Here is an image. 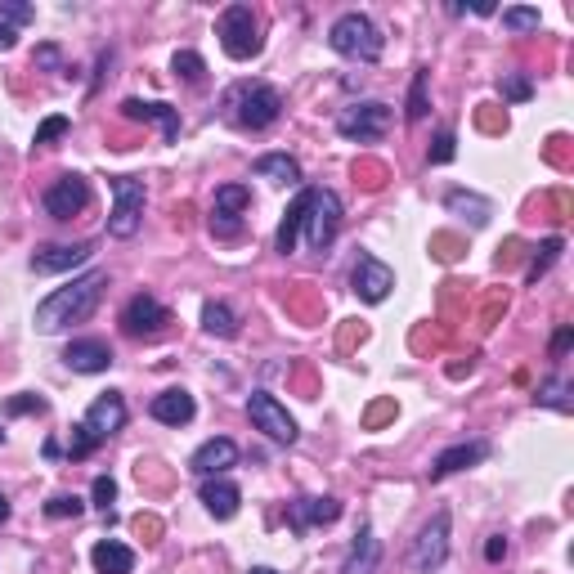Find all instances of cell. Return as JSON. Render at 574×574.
Masks as SVG:
<instances>
[{"mask_svg": "<svg viewBox=\"0 0 574 574\" xmlns=\"http://www.w3.org/2000/svg\"><path fill=\"white\" fill-rule=\"evenodd\" d=\"M104 287H108L104 270H90V274H81V279H72L68 287H54V292L36 305V328L41 332H63L68 323H86L90 314H95Z\"/></svg>", "mask_w": 574, "mask_h": 574, "instance_id": "1", "label": "cell"}, {"mask_svg": "<svg viewBox=\"0 0 574 574\" xmlns=\"http://www.w3.org/2000/svg\"><path fill=\"white\" fill-rule=\"evenodd\" d=\"M225 117L234 126H243V131H265V126L279 122L283 113V95L274 86H265V81H238V86L225 90Z\"/></svg>", "mask_w": 574, "mask_h": 574, "instance_id": "2", "label": "cell"}, {"mask_svg": "<svg viewBox=\"0 0 574 574\" xmlns=\"http://www.w3.org/2000/svg\"><path fill=\"white\" fill-rule=\"evenodd\" d=\"M328 41H332V50H337L341 59H359V63H377L382 59V50H386L382 27H377L368 14H359V9H350V14H341L337 23H332Z\"/></svg>", "mask_w": 574, "mask_h": 574, "instance_id": "3", "label": "cell"}, {"mask_svg": "<svg viewBox=\"0 0 574 574\" xmlns=\"http://www.w3.org/2000/svg\"><path fill=\"white\" fill-rule=\"evenodd\" d=\"M305 193V216H301V234L310 243V252H328L341 234V198L332 189H301Z\"/></svg>", "mask_w": 574, "mask_h": 574, "instance_id": "4", "label": "cell"}, {"mask_svg": "<svg viewBox=\"0 0 574 574\" xmlns=\"http://www.w3.org/2000/svg\"><path fill=\"white\" fill-rule=\"evenodd\" d=\"M216 36H220V50L229 54V59H256L261 54V45H265V36H261V18L252 14L247 5H229L225 14H220V23H216Z\"/></svg>", "mask_w": 574, "mask_h": 574, "instance_id": "5", "label": "cell"}, {"mask_svg": "<svg viewBox=\"0 0 574 574\" xmlns=\"http://www.w3.org/2000/svg\"><path fill=\"white\" fill-rule=\"evenodd\" d=\"M144 180L140 175H117L113 180V216H108V234L113 238H135L140 229V216H144Z\"/></svg>", "mask_w": 574, "mask_h": 574, "instance_id": "6", "label": "cell"}, {"mask_svg": "<svg viewBox=\"0 0 574 574\" xmlns=\"http://www.w3.org/2000/svg\"><path fill=\"white\" fill-rule=\"evenodd\" d=\"M386 126H391V108L377 104V99L341 108V117H337V135H346L355 144H377L386 135Z\"/></svg>", "mask_w": 574, "mask_h": 574, "instance_id": "7", "label": "cell"}, {"mask_svg": "<svg viewBox=\"0 0 574 574\" xmlns=\"http://www.w3.org/2000/svg\"><path fill=\"white\" fill-rule=\"evenodd\" d=\"M444 557H449V512H435L431 521L418 530V539H413L409 566L418 574H431V570L444 566Z\"/></svg>", "mask_w": 574, "mask_h": 574, "instance_id": "8", "label": "cell"}, {"mask_svg": "<svg viewBox=\"0 0 574 574\" xmlns=\"http://www.w3.org/2000/svg\"><path fill=\"white\" fill-rule=\"evenodd\" d=\"M247 418H252V427L256 431H265L270 440H279V444H296V418L283 409L279 400H274L270 391H252V400H247Z\"/></svg>", "mask_w": 574, "mask_h": 574, "instance_id": "9", "label": "cell"}, {"mask_svg": "<svg viewBox=\"0 0 574 574\" xmlns=\"http://www.w3.org/2000/svg\"><path fill=\"white\" fill-rule=\"evenodd\" d=\"M166 323H171V310H166L157 296H148V292L131 296V301L122 305V332H126V337H157Z\"/></svg>", "mask_w": 574, "mask_h": 574, "instance_id": "10", "label": "cell"}, {"mask_svg": "<svg viewBox=\"0 0 574 574\" xmlns=\"http://www.w3.org/2000/svg\"><path fill=\"white\" fill-rule=\"evenodd\" d=\"M350 287H355V296L359 301H368V305H382L386 296H391V287H395V270L386 261H377V256H359L355 261V270H350Z\"/></svg>", "mask_w": 574, "mask_h": 574, "instance_id": "11", "label": "cell"}, {"mask_svg": "<svg viewBox=\"0 0 574 574\" xmlns=\"http://www.w3.org/2000/svg\"><path fill=\"white\" fill-rule=\"evenodd\" d=\"M86 202H90L86 175H59V180H54L50 189H45L41 207L50 211L54 220H72V216H81V211H86Z\"/></svg>", "mask_w": 574, "mask_h": 574, "instance_id": "12", "label": "cell"}, {"mask_svg": "<svg viewBox=\"0 0 574 574\" xmlns=\"http://www.w3.org/2000/svg\"><path fill=\"white\" fill-rule=\"evenodd\" d=\"M90 435H95V444H104L108 435H117L126 427V400L117 391H108V395H99L95 404L86 409V422H81Z\"/></svg>", "mask_w": 574, "mask_h": 574, "instance_id": "13", "label": "cell"}, {"mask_svg": "<svg viewBox=\"0 0 574 574\" xmlns=\"http://www.w3.org/2000/svg\"><path fill=\"white\" fill-rule=\"evenodd\" d=\"M122 117H131V122H153L157 131H162L166 144L180 140V108L171 104H148V99H126L122 104Z\"/></svg>", "mask_w": 574, "mask_h": 574, "instance_id": "14", "label": "cell"}, {"mask_svg": "<svg viewBox=\"0 0 574 574\" xmlns=\"http://www.w3.org/2000/svg\"><path fill=\"white\" fill-rule=\"evenodd\" d=\"M234 462H238V444L225 440V435H216V440H207V444H202V449L189 458V471L207 480V476H225Z\"/></svg>", "mask_w": 574, "mask_h": 574, "instance_id": "15", "label": "cell"}, {"mask_svg": "<svg viewBox=\"0 0 574 574\" xmlns=\"http://www.w3.org/2000/svg\"><path fill=\"white\" fill-rule=\"evenodd\" d=\"M63 364H68L72 373H108V368H113V346L99 337L72 341V346L63 350Z\"/></svg>", "mask_w": 574, "mask_h": 574, "instance_id": "16", "label": "cell"}, {"mask_svg": "<svg viewBox=\"0 0 574 574\" xmlns=\"http://www.w3.org/2000/svg\"><path fill=\"white\" fill-rule=\"evenodd\" d=\"M341 516V503L337 498H296V503H287V521H292L296 534H305L310 525H332Z\"/></svg>", "mask_w": 574, "mask_h": 574, "instance_id": "17", "label": "cell"}, {"mask_svg": "<svg viewBox=\"0 0 574 574\" xmlns=\"http://www.w3.org/2000/svg\"><path fill=\"white\" fill-rule=\"evenodd\" d=\"M198 498H202V507H207L216 521H234V516H238V503H243L238 485H234V480H225V476H207V480H202Z\"/></svg>", "mask_w": 574, "mask_h": 574, "instance_id": "18", "label": "cell"}, {"mask_svg": "<svg viewBox=\"0 0 574 574\" xmlns=\"http://www.w3.org/2000/svg\"><path fill=\"white\" fill-rule=\"evenodd\" d=\"M95 256L90 243H68V247H45V252L32 256V274H68L77 265H86Z\"/></svg>", "mask_w": 574, "mask_h": 574, "instance_id": "19", "label": "cell"}, {"mask_svg": "<svg viewBox=\"0 0 574 574\" xmlns=\"http://www.w3.org/2000/svg\"><path fill=\"white\" fill-rule=\"evenodd\" d=\"M148 413H153L162 427H184V422H193V413H198V404H193L189 391H180V386H171V391L153 395V404H148Z\"/></svg>", "mask_w": 574, "mask_h": 574, "instance_id": "20", "label": "cell"}, {"mask_svg": "<svg viewBox=\"0 0 574 574\" xmlns=\"http://www.w3.org/2000/svg\"><path fill=\"white\" fill-rule=\"evenodd\" d=\"M485 453H489V444H480V440H471V444H453V449H444L440 458L431 462V480H444V476H453V471L476 467V462H485Z\"/></svg>", "mask_w": 574, "mask_h": 574, "instance_id": "21", "label": "cell"}, {"mask_svg": "<svg viewBox=\"0 0 574 574\" xmlns=\"http://www.w3.org/2000/svg\"><path fill=\"white\" fill-rule=\"evenodd\" d=\"M377 561H382V543H377V534L364 525V530L355 534V548H350L341 574H377Z\"/></svg>", "mask_w": 574, "mask_h": 574, "instance_id": "22", "label": "cell"}, {"mask_svg": "<svg viewBox=\"0 0 574 574\" xmlns=\"http://www.w3.org/2000/svg\"><path fill=\"white\" fill-rule=\"evenodd\" d=\"M444 207L453 211V216H462V220H471V225H489V216H494V207H489V198H480V193H471V189H449L444 193Z\"/></svg>", "mask_w": 574, "mask_h": 574, "instance_id": "23", "label": "cell"}, {"mask_svg": "<svg viewBox=\"0 0 574 574\" xmlns=\"http://www.w3.org/2000/svg\"><path fill=\"white\" fill-rule=\"evenodd\" d=\"M90 561H95V570H99V574H131V570H135V552L126 548V543H117V539L95 543Z\"/></svg>", "mask_w": 574, "mask_h": 574, "instance_id": "24", "label": "cell"}, {"mask_svg": "<svg viewBox=\"0 0 574 574\" xmlns=\"http://www.w3.org/2000/svg\"><path fill=\"white\" fill-rule=\"evenodd\" d=\"M256 175H261V180H274V184H301V166H296V157H287V153L256 157Z\"/></svg>", "mask_w": 574, "mask_h": 574, "instance_id": "25", "label": "cell"}, {"mask_svg": "<svg viewBox=\"0 0 574 574\" xmlns=\"http://www.w3.org/2000/svg\"><path fill=\"white\" fill-rule=\"evenodd\" d=\"M534 404L557 409V413H574V386L566 377H548V382H539V391H534Z\"/></svg>", "mask_w": 574, "mask_h": 574, "instance_id": "26", "label": "cell"}, {"mask_svg": "<svg viewBox=\"0 0 574 574\" xmlns=\"http://www.w3.org/2000/svg\"><path fill=\"white\" fill-rule=\"evenodd\" d=\"M202 328H207L211 337H234L238 319H234V310H229L225 301H207L202 305Z\"/></svg>", "mask_w": 574, "mask_h": 574, "instance_id": "27", "label": "cell"}, {"mask_svg": "<svg viewBox=\"0 0 574 574\" xmlns=\"http://www.w3.org/2000/svg\"><path fill=\"white\" fill-rule=\"evenodd\" d=\"M247 207H252V189L247 184H220L216 202H211V211H225V216H243Z\"/></svg>", "mask_w": 574, "mask_h": 574, "instance_id": "28", "label": "cell"}, {"mask_svg": "<svg viewBox=\"0 0 574 574\" xmlns=\"http://www.w3.org/2000/svg\"><path fill=\"white\" fill-rule=\"evenodd\" d=\"M427 86H431V72H427V68H418V72H413V86H409V108H404V117H409V122H422V117L431 113V104H427Z\"/></svg>", "mask_w": 574, "mask_h": 574, "instance_id": "29", "label": "cell"}, {"mask_svg": "<svg viewBox=\"0 0 574 574\" xmlns=\"http://www.w3.org/2000/svg\"><path fill=\"white\" fill-rule=\"evenodd\" d=\"M171 72L180 81H189V86H202V81H207V63H202V54H193V50H175Z\"/></svg>", "mask_w": 574, "mask_h": 574, "instance_id": "30", "label": "cell"}, {"mask_svg": "<svg viewBox=\"0 0 574 574\" xmlns=\"http://www.w3.org/2000/svg\"><path fill=\"white\" fill-rule=\"evenodd\" d=\"M561 247H566V243H561V238H557V234H552V238H543V247H539V252H534V261H530V283H539V279H543V274H548V270H552V265H557Z\"/></svg>", "mask_w": 574, "mask_h": 574, "instance_id": "31", "label": "cell"}, {"mask_svg": "<svg viewBox=\"0 0 574 574\" xmlns=\"http://www.w3.org/2000/svg\"><path fill=\"white\" fill-rule=\"evenodd\" d=\"M539 9H525V5H512L503 9V27H512V32H539Z\"/></svg>", "mask_w": 574, "mask_h": 574, "instance_id": "32", "label": "cell"}, {"mask_svg": "<svg viewBox=\"0 0 574 574\" xmlns=\"http://www.w3.org/2000/svg\"><path fill=\"white\" fill-rule=\"evenodd\" d=\"M86 512V503H81L77 494H54L50 503H45V516H50V521H63V516H81Z\"/></svg>", "mask_w": 574, "mask_h": 574, "instance_id": "33", "label": "cell"}, {"mask_svg": "<svg viewBox=\"0 0 574 574\" xmlns=\"http://www.w3.org/2000/svg\"><path fill=\"white\" fill-rule=\"evenodd\" d=\"M498 95L512 99V104H525V99L534 95V86L525 77H516V72H503V81H498Z\"/></svg>", "mask_w": 574, "mask_h": 574, "instance_id": "34", "label": "cell"}, {"mask_svg": "<svg viewBox=\"0 0 574 574\" xmlns=\"http://www.w3.org/2000/svg\"><path fill=\"white\" fill-rule=\"evenodd\" d=\"M90 498H95L99 512H113V498H117V480L113 476H95V485H90Z\"/></svg>", "mask_w": 574, "mask_h": 574, "instance_id": "35", "label": "cell"}, {"mask_svg": "<svg viewBox=\"0 0 574 574\" xmlns=\"http://www.w3.org/2000/svg\"><path fill=\"white\" fill-rule=\"evenodd\" d=\"M68 126H72L68 117H45V122L36 126V140H32V144H36V148H41V144H54L59 135H68Z\"/></svg>", "mask_w": 574, "mask_h": 574, "instance_id": "36", "label": "cell"}, {"mask_svg": "<svg viewBox=\"0 0 574 574\" xmlns=\"http://www.w3.org/2000/svg\"><path fill=\"white\" fill-rule=\"evenodd\" d=\"M453 153H458V140H453V131H440L435 135V144H431V162L435 166H444V162H453Z\"/></svg>", "mask_w": 574, "mask_h": 574, "instance_id": "37", "label": "cell"}, {"mask_svg": "<svg viewBox=\"0 0 574 574\" xmlns=\"http://www.w3.org/2000/svg\"><path fill=\"white\" fill-rule=\"evenodd\" d=\"M99 444H95V435H90L86 427H72V440H68V458H90Z\"/></svg>", "mask_w": 574, "mask_h": 574, "instance_id": "38", "label": "cell"}, {"mask_svg": "<svg viewBox=\"0 0 574 574\" xmlns=\"http://www.w3.org/2000/svg\"><path fill=\"white\" fill-rule=\"evenodd\" d=\"M5 413H9V418H23V413H45V400H41V395H18V400L5 404Z\"/></svg>", "mask_w": 574, "mask_h": 574, "instance_id": "39", "label": "cell"}, {"mask_svg": "<svg viewBox=\"0 0 574 574\" xmlns=\"http://www.w3.org/2000/svg\"><path fill=\"white\" fill-rule=\"evenodd\" d=\"M41 68H50V72H63V54H59V45H36V54H32Z\"/></svg>", "mask_w": 574, "mask_h": 574, "instance_id": "40", "label": "cell"}, {"mask_svg": "<svg viewBox=\"0 0 574 574\" xmlns=\"http://www.w3.org/2000/svg\"><path fill=\"white\" fill-rule=\"evenodd\" d=\"M0 23H32V9L27 5H9V0H0Z\"/></svg>", "mask_w": 574, "mask_h": 574, "instance_id": "41", "label": "cell"}, {"mask_svg": "<svg viewBox=\"0 0 574 574\" xmlns=\"http://www.w3.org/2000/svg\"><path fill=\"white\" fill-rule=\"evenodd\" d=\"M503 557H507V539H503V534H494V539L485 543V561H494V566H498Z\"/></svg>", "mask_w": 574, "mask_h": 574, "instance_id": "42", "label": "cell"}, {"mask_svg": "<svg viewBox=\"0 0 574 574\" xmlns=\"http://www.w3.org/2000/svg\"><path fill=\"white\" fill-rule=\"evenodd\" d=\"M570 346H574V328H561L557 337H552V355H566Z\"/></svg>", "mask_w": 574, "mask_h": 574, "instance_id": "43", "label": "cell"}, {"mask_svg": "<svg viewBox=\"0 0 574 574\" xmlns=\"http://www.w3.org/2000/svg\"><path fill=\"white\" fill-rule=\"evenodd\" d=\"M14 41H18V32L9 23H0V50H14Z\"/></svg>", "mask_w": 574, "mask_h": 574, "instance_id": "44", "label": "cell"}, {"mask_svg": "<svg viewBox=\"0 0 574 574\" xmlns=\"http://www.w3.org/2000/svg\"><path fill=\"white\" fill-rule=\"evenodd\" d=\"M5 521H9V498L0 494V525H5Z\"/></svg>", "mask_w": 574, "mask_h": 574, "instance_id": "45", "label": "cell"}, {"mask_svg": "<svg viewBox=\"0 0 574 574\" xmlns=\"http://www.w3.org/2000/svg\"><path fill=\"white\" fill-rule=\"evenodd\" d=\"M247 574H279V570H270V566H252Z\"/></svg>", "mask_w": 574, "mask_h": 574, "instance_id": "46", "label": "cell"}, {"mask_svg": "<svg viewBox=\"0 0 574 574\" xmlns=\"http://www.w3.org/2000/svg\"><path fill=\"white\" fill-rule=\"evenodd\" d=\"M0 444H5V431H0Z\"/></svg>", "mask_w": 574, "mask_h": 574, "instance_id": "47", "label": "cell"}]
</instances>
